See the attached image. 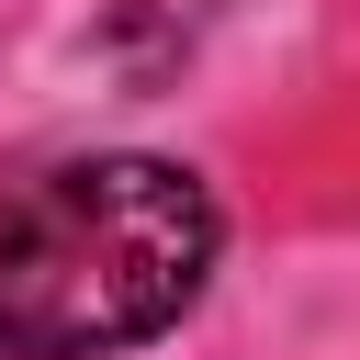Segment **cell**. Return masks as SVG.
Masks as SVG:
<instances>
[{"label": "cell", "mask_w": 360, "mask_h": 360, "mask_svg": "<svg viewBox=\"0 0 360 360\" xmlns=\"http://www.w3.org/2000/svg\"><path fill=\"white\" fill-rule=\"evenodd\" d=\"M225 214L180 158H68L0 202V360H124L214 281Z\"/></svg>", "instance_id": "6da1fadb"}]
</instances>
